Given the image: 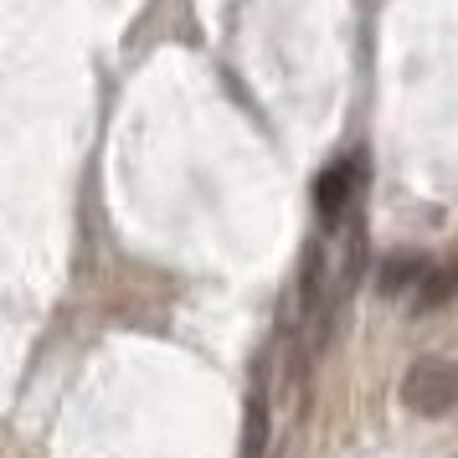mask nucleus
Masks as SVG:
<instances>
[{
	"mask_svg": "<svg viewBox=\"0 0 458 458\" xmlns=\"http://www.w3.org/2000/svg\"><path fill=\"white\" fill-rule=\"evenodd\" d=\"M422 278H428V263H422L417 252H396V258H386V263L376 268V289L386 293V299H396V293H417Z\"/></svg>",
	"mask_w": 458,
	"mask_h": 458,
	"instance_id": "4",
	"label": "nucleus"
},
{
	"mask_svg": "<svg viewBox=\"0 0 458 458\" xmlns=\"http://www.w3.org/2000/svg\"><path fill=\"white\" fill-rule=\"evenodd\" d=\"M268 433H273L268 402L263 396H248V412H242V454L237 458H263L268 454Z\"/></svg>",
	"mask_w": 458,
	"mask_h": 458,
	"instance_id": "5",
	"label": "nucleus"
},
{
	"mask_svg": "<svg viewBox=\"0 0 458 458\" xmlns=\"http://www.w3.org/2000/svg\"><path fill=\"white\" fill-rule=\"evenodd\" d=\"M448 293H454V273L428 268V278H422V284H417V293H412V310H417V314H428V310H437Z\"/></svg>",
	"mask_w": 458,
	"mask_h": 458,
	"instance_id": "6",
	"label": "nucleus"
},
{
	"mask_svg": "<svg viewBox=\"0 0 458 458\" xmlns=\"http://www.w3.org/2000/svg\"><path fill=\"white\" fill-rule=\"evenodd\" d=\"M299 310L310 319L314 330L325 335V319L335 314V299H330V252L325 242H310L304 252V273H299Z\"/></svg>",
	"mask_w": 458,
	"mask_h": 458,
	"instance_id": "3",
	"label": "nucleus"
},
{
	"mask_svg": "<svg viewBox=\"0 0 458 458\" xmlns=\"http://www.w3.org/2000/svg\"><path fill=\"white\" fill-rule=\"evenodd\" d=\"M360 186H366V165H360V155L335 160V165H325L319 170V181H314V211H319L325 222H340V216L355 207Z\"/></svg>",
	"mask_w": 458,
	"mask_h": 458,
	"instance_id": "2",
	"label": "nucleus"
},
{
	"mask_svg": "<svg viewBox=\"0 0 458 458\" xmlns=\"http://www.w3.org/2000/svg\"><path fill=\"white\" fill-rule=\"evenodd\" d=\"M454 371L437 360V355H422V360H412L407 366V376H402V407L417 417H448V407H454Z\"/></svg>",
	"mask_w": 458,
	"mask_h": 458,
	"instance_id": "1",
	"label": "nucleus"
}]
</instances>
